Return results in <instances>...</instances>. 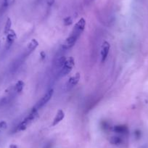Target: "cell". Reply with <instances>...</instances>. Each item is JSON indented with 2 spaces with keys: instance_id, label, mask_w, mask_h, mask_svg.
Wrapping results in <instances>:
<instances>
[{
  "instance_id": "d6986e66",
  "label": "cell",
  "mask_w": 148,
  "mask_h": 148,
  "mask_svg": "<svg viewBox=\"0 0 148 148\" xmlns=\"http://www.w3.org/2000/svg\"><path fill=\"white\" fill-rule=\"evenodd\" d=\"M10 148H18V147H17L16 145H11L10 146Z\"/></svg>"
},
{
  "instance_id": "3957f363",
  "label": "cell",
  "mask_w": 148,
  "mask_h": 148,
  "mask_svg": "<svg viewBox=\"0 0 148 148\" xmlns=\"http://www.w3.org/2000/svg\"><path fill=\"white\" fill-rule=\"evenodd\" d=\"M74 64H75V62H74L73 58L72 57L68 58L67 60H65V64H64L63 67H62V69L60 71V75L61 76H66L67 74H68L71 71H72L73 67L74 66Z\"/></svg>"
},
{
  "instance_id": "52a82bcc",
  "label": "cell",
  "mask_w": 148,
  "mask_h": 148,
  "mask_svg": "<svg viewBox=\"0 0 148 148\" xmlns=\"http://www.w3.org/2000/svg\"><path fill=\"white\" fill-rule=\"evenodd\" d=\"M7 42H6V49H9L14 41L16 39V34L13 30H10V32L7 34Z\"/></svg>"
},
{
  "instance_id": "2e32d148",
  "label": "cell",
  "mask_w": 148,
  "mask_h": 148,
  "mask_svg": "<svg viewBox=\"0 0 148 148\" xmlns=\"http://www.w3.org/2000/svg\"><path fill=\"white\" fill-rule=\"evenodd\" d=\"M8 127V124L5 121H0V132L2 130H5Z\"/></svg>"
},
{
  "instance_id": "4fadbf2b",
  "label": "cell",
  "mask_w": 148,
  "mask_h": 148,
  "mask_svg": "<svg viewBox=\"0 0 148 148\" xmlns=\"http://www.w3.org/2000/svg\"><path fill=\"white\" fill-rule=\"evenodd\" d=\"M24 86H25V84H24V82L23 81H18L17 82L16 85H15V90H16V92H18V93H21L23 91V89Z\"/></svg>"
},
{
  "instance_id": "8fae6325",
  "label": "cell",
  "mask_w": 148,
  "mask_h": 148,
  "mask_svg": "<svg viewBox=\"0 0 148 148\" xmlns=\"http://www.w3.org/2000/svg\"><path fill=\"white\" fill-rule=\"evenodd\" d=\"M114 131L118 134H126L128 132V129L126 126H116L114 127Z\"/></svg>"
},
{
  "instance_id": "9a60e30c",
  "label": "cell",
  "mask_w": 148,
  "mask_h": 148,
  "mask_svg": "<svg viewBox=\"0 0 148 148\" xmlns=\"http://www.w3.org/2000/svg\"><path fill=\"white\" fill-rule=\"evenodd\" d=\"M14 2H15V0H4L3 6L5 8H8L10 5H12L14 3Z\"/></svg>"
},
{
  "instance_id": "5bb4252c",
  "label": "cell",
  "mask_w": 148,
  "mask_h": 148,
  "mask_svg": "<svg viewBox=\"0 0 148 148\" xmlns=\"http://www.w3.org/2000/svg\"><path fill=\"white\" fill-rule=\"evenodd\" d=\"M110 142L113 144V145H119L122 142V139L121 138L119 137V136H113V137H111Z\"/></svg>"
},
{
  "instance_id": "7c38bea8",
  "label": "cell",
  "mask_w": 148,
  "mask_h": 148,
  "mask_svg": "<svg viewBox=\"0 0 148 148\" xmlns=\"http://www.w3.org/2000/svg\"><path fill=\"white\" fill-rule=\"evenodd\" d=\"M11 26H12V21H11L10 18H8L5 23V29H4V34H8L11 30Z\"/></svg>"
},
{
  "instance_id": "30bf717a",
  "label": "cell",
  "mask_w": 148,
  "mask_h": 148,
  "mask_svg": "<svg viewBox=\"0 0 148 148\" xmlns=\"http://www.w3.org/2000/svg\"><path fill=\"white\" fill-rule=\"evenodd\" d=\"M65 117V113L62 110H59L57 113L56 116H55V119H54L53 122H52V126H56L57 124L60 123L61 121H62V119Z\"/></svg>"
},
{
  "instance_id": "7a4b0ae2",
  "label": "cell",
  "mask_w": 148,
  "mask_h": 148,
  "mask_svg": "<svg viewBox=\"0 0 148 148\" xmlns=\"http://www.w3.org/2000/svg\"><path fill=\"white\" fill-rule=\"evenodd\" d=\"M53 93H54L53 89H50L49 91H48V92H47V93L45 94L42 98H41L40 100L37 102V103L36 104V105L34 106V108H33V109L36 110H38L39 109L42 108L44 105H46V104L50 100L52 95H53Z\"/></svg>"
},
{
  "instance_id": "ba28073f",
  "label": "cell",
  "mask_w": 148,
  "mask_h": 148,
  "mask_svg": "<svg viewBox=\"0 0 148 148\" xmlns=\"http://www.w3.org/2000/svg\"><path fill=\"white\" fill-rule=\"evenodd\" d=\"M80 78L81 76L79 73H77L75 74L73 76H72V77L69 79L68 83H67L66 86L68 88V89H71V88L73 87L74 86H76V85L79 83V80H80Z\"/></svg>"
},
{
  "instance_id": "5b68a950",
  "label": "cell",
  "mask_w": 148,
  "mask_h": 148,
  "mask_svg": "<svg viewBox=\"0 0 148 148\" xmlns=\"http://www.w3.org/2000/svg\"><path fill=\"white\" fill-rule=\"evenodd\" d=\"M79 36H78L75 35V34H73L71 33V35H70L67 38L66 40H65V43H64L63 45H62V47H63V49H71V47H73L75 45L76 42H77L78 39H79Z\"/></svg>"
},
{
  "instance_id": "6da1fadb",
  "label": "cell",
  "mask_w": 148,
  "mask_h": 148,
  "mask_svg": "<svg viewBox=\"0 0 148 148\" xmlns=\"http://www.w3.org/2000/svg\"><path fill=\"white\" fill-rule=\"evenodd\" d=\"M37 116H38V112L36 110L33 109L30 114L18 125V131H24L25 129H26V128L36 119Z\"/></svg>"
},
{
  "instance_id": "e0dca14e",
  "label": "cell",
  "mask_w": 148,
  "mask_h": 148,
  "mask_svg": "<svg viewBox=\"0 0 148 148\" xmlns=\"http://www.w3.org/2000/svg\"><path fill=\"white\" fill-rule=\"evenodd\" d=\"M64 23L65 25H69L72 23V21H71V18H65V21H64Z\"/></svg>"
},
{
  "instance_id": "277c9868",
  "label": "cell",
  "mask_w": 148,
  "mask_h": 148,
  "mask_svg": "<svg viewBox=\"0 0 148 148\" xmlns=\"http://www.w3.org/2000/svg\"><path fill=\"white\" fill-rule=\"evenodd\" d=\"M85 25H86V21H85L84 18H81L76 24L74 26L73 29L72 31V34H75V35L78 36H80V35L82 34V33L83 32L85 28Z\"/></svg>"
},
{
  "instance_id": "ffe728a7",
  "label": "cell",
  "mask_w": 148,
  "mask_h": 148,
  "mask_svg": "<svg viewBox=\"0 0 148 148\" xmlns=\"http://www.w3.org/2000/svg\"><path fill=\"white\" fill-rule=\"evenodd\" d=\"M0 45H1V42H0Z\"/></svg>"
},
{
  "instance_id": "ac0fdd59",
  "label": "cell",
  "mask_w": 148,
  "mask_h": 148,
  "mask_svg": "<svg viewBox=\"0 0 148 148\" xmlns=\"http://www.w3.org/2000/svg\"><path fill=\"white\" fill-rule=\"evenodd\" d=\"M41 56H42V59H45V56H46V55H45V52H41Z\"/></svg>"
},
{
  "instance_id": "8992f818",
  "label": "cell",
  "mask_w": 148,
  "mask_h": 148,
  "mask_svg": "<svg viewBox=\"0 0 148 148\" xmlns=\"http://www.w3.org/2000/svg\"><path fill=\"white\" fill-rule=\"evenodd\" d=\"M110 48V45L108 42H105L102 44V49H101V58H102V62H105L106 60L108 55L109 54Z\"/></svg>"
},
{
  "instance_id": "9c48e42d",
  "label": "cell",
  "mask_w": 148,
  "mask_h": 148,
  "mask_svg": "<svg viewBox=\"0 0 148 148\" xmlns=\"http://www.w3.org/2000/svg\"><path fill=\"white\" fill-rule=\"evenodd\" d=\"M38 45H39V42H37L36 39H32L31 42L28 45L26 49H25V56H28L31 52H34L36 49V48L38 47Z\"/></svg>"
}]
</instances>
